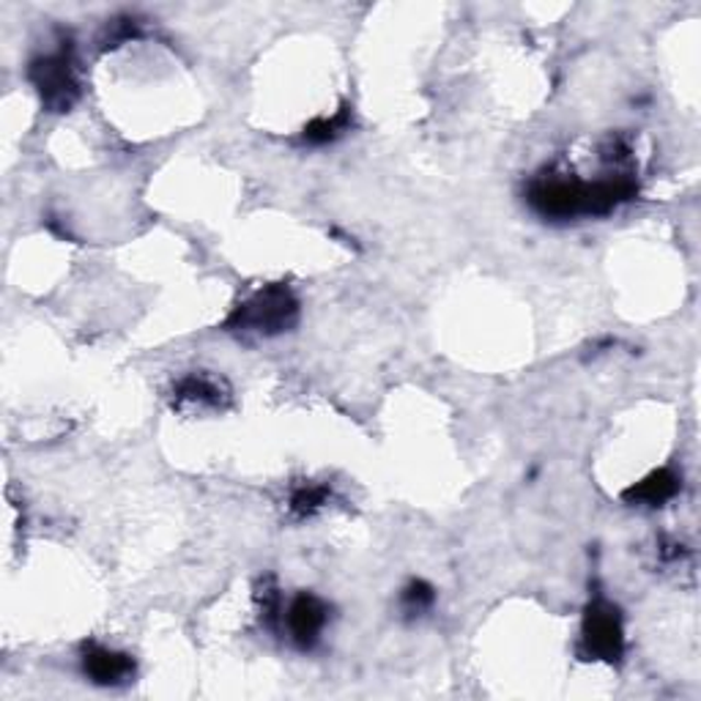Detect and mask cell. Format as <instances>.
Instances as JSON below:
<instances>
[{"label": "cell", "instance_id": "6da1fadb", "mask_svg": "<svg viewBox=\"0 0 701 701\" xmlns=\"http://www.w3.org/2000/svg\"><path fill=\"white\" fill-rule=\"evenodd\" d=\"M299 316V302L283 285L261 291L250 302L234 310L228 318V327L234 332H252V335H280L291 329Z\"/></svg>", "mask_w": 701, "mask_h": 701}, {"label": "cell", "instance_id": "277c9868", "mask_svg": "<svg viewBox=\"0 0 701 701\" xmlns=\"http://www.w3.org/2000/svg\"><path fill=\"white\" fill-rule=\"evenodd\" d=\"M82 671L97 686H121L135 675V660L124 653L102 647V644H88L82 649Z\"/></svg>", "mask_w": 701, "mask_h": 701}, {"label": "cell", "instance_id": "ba28073f", "mask_svg": "<svg viewBox=\"0 0 701 701\" xmlns=\"http://www.w3.org/2000/svg\"><path fill=\"white\" fill-rule=\"evenodd\" d=\"M349 126H351L349 110H340V113H335L332 118H316L313 124H307L305 143H310V146H327V143L338 140L343 132H349Z\"/></svg>", "mask_w": 701, "mask_h": 701}, {"label": "cell", "instance_id": "9c48e42d", "mask_svg": "<svg viewBox=\"0 0 701 701\" xmlns=\"http://www.w3.org/2000/svg\"><path fill=\"white\" fill-rule=\"evenodd\" d=\"M327 499L329 490L324 488V485H302V488H296L294 496H291V510L299 518H310L327 505Z\"/></svg>", "mask_w": 701, "mask_h": 701}, {"label": "cell", "instance_id": "5b68a950", "mask_svg": "<svg viewBox=\"0 0 701 701\" xmlns=\"http://www.w3.org/2000/svg\"><path fill=\"white\" fill-rule=\"evenodd\" d=\"M329 611L316 595H299L289 609V633L302 649H310L327 627Z\"/></svg>", "mask_w": 701, "mask_h": 701}, {"label": "cell", "instance_id": "52a82bcc", "mask_svg": "<svg viewBox=\"0 0 701 701\" xmlns=\"http://www.w3.org/2000/svg\"><path fill=\"white\" fill-rule=\"evenodd\" d=\"M223 397V384L208 378V375H186L173 389V400L179 406H184V403H190V406H219Z\"/></svg>", "mask_w": 701, "mask_h": 701}, {"label": "cell", "instance_id": "7a4b0ae2", "mask_svg": "<svg viewBox=\"0 0 701 701\" xmlns=\"http://www.w3.org/2000/svg\"><path fill=\"white\" fill-rule=\"evenodd\" d=\"M31 82L36 86L38 97L55 113H64L80 97V82H77L75 58L69 47H60L55 53L42 55L31 64Z\"/></svg>", "mask_w": 701, "mask_h": 701}, {"label": "cell", "instance_id": "8992f818", "mask_svg": "<svg viewBox=\"0 0 701 701\" xmlns=\"http://www.w3.org/2000/svg\"><path fill=\"white\" fill-rule=\"evenodd\" d=\"M677 490H680V477H677L675 472H669V468H660V472L649 474L647 479L633 485V488L625 494V499L631 501V505L658 507V505H666L669 499H675Z\"/></svg>", "mask_w": 701, "mask_h": 701}, {"label": "cell", "instance_id": "30bf717a", "mask_svg": "<svg viewBox=\"0 0 701 701\" xmlns=\"http://www.w3.org/2000/svg\"><path fill=\"white\" fill-rule=\"evenodd\" d=\"M433 600H436L433 587H430V584H425V581H411L406 589H403V595H400V606H403V611H406L408 617L425 614V611H428L430 606H433Z\"/></svg>", "mask_w": 701, "mask_h": 701}, {"label": "cell", "instance_id": "3957f363", "mask_svg": "<svg viewBox=\"0 0 701 701\" xmlns=\"http://www.w3.org/2000/svg\"><path fill=\"white\" fill-rule=\"evenodd\" d=\"M581 653L587 655V660H606V664H617L625 653L622 617L609 600H595L587 606L581 625Z\"/></svg>", "mask_w": 701, "mask_h": 701}]
</instances>
